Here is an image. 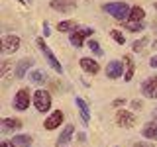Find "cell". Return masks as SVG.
<instances>
[{
    "label": "cell",
    "mask_w": 157,
    "mask_h": 147,
    "mask_svg": "<svg viewBox=\"0 0 157 147\" xmlns=\"http://www.w3.org/2000/svg\"><path fill=\"white\" fill-rule=\"evenodd\" d=\"M33 106L37 108V112H43V114H45L49 108H51V94H49L47 90H41V88L36 90L33 92Z\"/></svg>",
    "instance_id": "3957f363"
},
{
    "label": "cell",
    "mask_w": 157,
    "mask_h": 147,
    "mask_svg": "<svg viewBox=\"0 0 157 147\" xmlns=\"http://www.w3.org/2000/svg\"><path fill=\"white\" fill-rule=\"evenodd\" d=\"M36 43H37L39 51L43 53V57L47 59V63L51 65V69H53V71H55V73H59V75H63V67H61V63H59V59H57L55 55H53V51L49 49V45L45 43V39H43V37H37V39H36Z\"/></svg>",
    "instance_id": "7a4b0ae2"
},
{
    "label": "cell",
    "mask_w": 157,
    "mask_h": 147,
    "mask_svg": "<svg viewBox=\"0 0 157 147\" xmlns=\"http://www.w3.org/2000/svg\"><path fill=\"white\" fill-rule=\"evenodd\" d=\"M116 124L122 127H134L136 126V116L130 110H118L116 112Z\"/></svg>",
    "instance_id": "8992f818"
},
{
    "label": "cell",
    "mask_w": 157,
    "mask_h": 147,
    "mask_svg": "<svg viewBox=\"0 0 157 147\" xmlns=\"http://www.w3.org/2000/svg\"><path fill=\"white\" fill-rule=\"evenodd\" d=\"M73 134H75V127L73 126H65V130L61 131V135L57 137V147H63V145H67L69 141H71V137H73Z\"/></svg>",
    "instance_id": "9a60e30c"
},
{
    "label": "cell",
    "mask_w": 157,
    "mask_h": 147,
    "mask_svg": "<svg viewBox=\"0 0 157 147\" xmlns=\"http://www.w3.org/2000/svg\"><path fill=\"white\" fill-rule=\"evenodd\" d=\"M14 145L16 147H29L33 143V139H32V135H28V134H20V135H14Z\"/></svg>",
    "instance_id": "ac0fdd59"
},
{
    "label": "cell",
    "mask_w": 157,
    "mask_h": 147,
    "mask_svg": "<svg viewBox=\"0 0 157 147\" xmlns=\"http://www.w3.org/2000/svg\"><path fill=\"white\" fill-rule=\"evenodd\" d=\"M86 45H88V49H90V51H94L96 55H102V49H100V45H98V41H94V39H90V41H88Z\"/></svg>",
    "instance_id": "484cf974"
},
{
    "label": "cell",
    "mask_w": 157,
    "mask_h": 147,
    "mask_svg": "<svg viewBox=\"0 0 157 147\" xmlns=\"http://www.w3.org/2000/svg\"><path fill=\"white\" fill-rule=\"evenodd\" d=\"M110 36H112V39H114L116 43L124 45V41H126V39H124V33H122V32H118V29H112V32H110Z\"/></svg>",
    "instance_id": "d4e9b609"
},
{
    "label": "cell",
    "mask_w": 157,
    "mask_h": 147,
    "mask_svg": "<svg viewBox=\"0 0 157 147\" xmlns=\"http://www.w3.org/2000/svg\"><path fill=\"white\" fill-rule=\"evenodd\" d=\"M51 8L57 12H73L77 8L75 0H51Z\"/></svg>",
    "instance_id": "30bf717a"
},
{
    "label": "cell",
    "mask_w": 157,
    "mask_h": 147,
    "mask_svg": "<svg viewBox=\"0 0 157 147\" xmlns=\"http://www.w3.org/2000/svg\"><path fill=\"white\" fill-rule=\"evenodd\" d=\"M77 29V22L75 20H65V22L57 24V32H75Z\"/></svg>",
    "instance_id": "44dd1931"
},
{
    "label": "cell",
    "mask_w": 157,
    "mask_h": 147,
    "mask_svg": "<svg viewBox=\"0 0 157 147\" xmlns=\"http://www.w3.org/2000/svg\"><path fill=\"white\" fill-rule=\"evenodd\" d=\"M63 118H65V116H63V112H61V110H55V112H53V114L45 120V124H43V126H45V130L51 131V130H55V127H59V126L63 124Z\"/></svg>",
    "instance_id": "7c38bea8"
},
{
    "label": "cell",
    "mask_w": 157,
    "mask_h": 147,
    "mask_svg": "<svg viewBox=\"0 0 157 147\" xmlns=\"http://www.w3.org/2000/svg\"><path fill=\"white\" fill-rule=\"evenodd\" d=\"M78 65H81V69L85 73H88V75H96V73L100 71V65H98L96 59H92V57H82L81 61H78Z\"/></svg>",
    "instance_id": "ba28073f"
},
{
    "label": "cell",
    "mask_w": 157,
    "mask_h": 147,
    "mask_svg": "<svg viewBox=\"0 0 157 147\" xmlns=\"http://www.w3.org/2000/svg\"><path fill=\"white\" fill-rule=\"evenodd\" d=\"M43 33H45V37L49 36V33H51V32H49V26H47V24H45V26H43Z\"/></svg>",
    "instance_id": "4dcf8cb0"
},
{
    "label": "cell",
    "mask_w": 157,
    "mask_h": 147,
    "mask_svg": "<svg viewBox=\"0 0 157 147\" xmlns=\"http://www.w3.org/2000/svg\"><path fill=\"white\" fill-rule=\"evenodd\" d=\"M24 126V122L20 118H4L2 120V131H16Z\"/></svg>",
    "instance_id": "5bb4252c"
},
{
    "label": "cell",
    "mask_w": 157,
    "mask_h": 147,
    "mask_svg": "<svg viewBox=\"0 0 157 147\" xmlns=\"http://www.w3.org/2000/svg\"><path fill=\"white\" fill-rule=\"evenodd\" d=\"M155 120H157V114H155Z\"/></svg>",
    "instance_id": "e575fe53"
},
{
    "label": "cell",
    "mask_w": 157,
    "mask_h": 147,
    "mask_svg": "<svg viewBox=\"0 0 157 147\" xmlns=\"http://www.w3.org/2000/svg\"><path fill=\"white\" fill-rule=\"evenodd\" d=\"M124 65H126V75H124V81H132V77H134V71H136V67H134V61H132V57L130 55H126L124 57Z\"/></svg>",
    "instance_id": "ffe728a7"
},
{
    "label": "cell",
    "mask_w": 157,
    "mask_h": 147,
    "mask_svg": "<svg viewBox=\"0 0 157 147\" xmlns=\"http://www.w3.org/2000/svg\"><path fill=\"white\" fill-rule=\"evenodd\" d=\"M122 73H124V65H122L120 61L114 59V61L108 63V67H106V77L108 78H120Z\"/></svg>",
    "instance_id": "8fae6325"
},
{
    "label": "cell",
    "mask_w": 157,
    "mask_h": 147,
    "mask_svg": "<svg viewBox=\"0 0 157 147\" xmlns=\"http://www.w3.org/2000/svg\"><path fill=\"white\" fill-rule=\"evenodd\" d=\"M132 106H134V108H141V102L140 100H134V102H132Z\"/></svg>",
    "instance_id": "f546056e"
},
{
    "label": "cell",
    "mask_w": 157,
    "mask_h": 147,
    "mask_svg": "<svg viewBox=\"0 0 157 147\" xmlns=\"http://www.w3.org/2000/svg\"><path fill=\"white\" fill-rule=\"evenodd\" d=\"M124 28L128 32H144V22H132V20H126Z\"/></svg>",
    "instance_id": "603a6c76"
},
{
    "label": "cell",
    "mask_w": 157,
    "mask_h": 147,
    "mask_svg": "<svg viewBox=\"0 0 157 147\" xmlns=\"http://www.w3.org/2000/svg\"><path fill=\"white\" fill-rule=\"evenodd\" d=\"M29 81H32L33 85H43V82L47 81V75L43 71H32L29 73Z\"/></svg>",
    "instance_id": "7402d4cb"
},
{
    "label": "cell",
    "mask_w": 157,
    "mask_h": 147,
    "mask_svg": "<svg viewBox=\"0 0 157 147\" xmlns=\"http://www.w3.org/2000/svg\"><path fill=\"white\" fill-rule=\"evenodd\" d=\"M104 12H108L110 16H114L116 20H120V22H126L128 18H130V6H128L126 2H110V4H104L102 6Z\"/></svg>",
    "instance_id": "6da1fadb"
},
{
    "label": "cell",
    "mask_w": 157,
    "mask_h": 147,
    "mask_svg": "<svg viewBox=\"0 0 157 147\" xmlns=\"http://www.w3.org/2000/svg\"><path fill=\"white\" fill-rule=\"evenodd\" d=\"M0 147H16V145H14V141H2Z\"/></svg>",
    "instance_id": "f1b7e54d"
},
{
    "label": "cell",
    "mask_w": 157,
    "mask_h": 147,
    "mask_svg": "<svg viewBox=\"0 0 157 147\" xmlns=\"http://www.w3.org/2000/svg\"><path fill=\"white\" fill-rule=\"evenodd\" d=\"M29 100H33L29 88H20L16 92V96H14V108H16V110H26L29 106Z\"/></svg>",
    "instance_id": "5b68a950"
},
{
    "label": "cell",
    "mask_w": 157,
    "mask_h": 147,
    "mask_svg": "<svg viewBox=\"0 0 157 147\" xmlns=\"http://www.w3.org/2000/svg\"><path fill=\"white\" fill-rule=\"evenodd\" d=\"M134 147H153V145H151V143H141V141H136Z\"/></svg>",
    "instance_id": "83f0119b"
},
{
    "label": "cell",
    "mask_w": 157,
    "mask_h": 147,
    "mask_svg": "<svg viewBox=\"0 0 157 147\" xmlns=\"http://www.w3.org/2000/svg\"><path fill=\"white\" fill-rule=\"evenodd\" d=\"M149 67H153V69H157V55H153L149 59Z\"/></svg>",
    "instance_id": "4316f807"
},
{
    "label": "cell",
    "mask_w": 157,
    "mask_h": 147,
    "mask_svg": "<svg viewBox=\"0 0 157 147\" xmlns=\"http://www.w3.org/2000/svg\"><path fill=\"white\" fill-rule=\"evenodd\" d=\"M124 104V100H122V98H118V100H114V106H122Z\"/></svg>",
    "instance_id": "1f68e13d"
},
{
    "label": "cell",
    "mask_w": 157,
    "mask_h": 147,
    "mask_svg": "<svg viewBox=\"0 0 157 147\" xmlns=\"http://www.w3.org/2000/svg\"><path fill=\"white\" fill-rule=\"evenodd\" d=\"M141 134H144V137H147V139H157V122H149V124L144 126V130H141Z\"/></svg>",
    "instance_id": "e0dca14e"
},
{
    "label": "cell",
    "mask_w": 157,
    "mask_h": 147,
    "mask_svg": "<svg viewBox=\"0 0 157 147\" xmlns=\"http://www.w3.org/2000/svg\"><path fill=\"white\" fill-rule=\"evenodd\" d=\"M32 65H33V59L32 57H24L22 61H18V67H16V71H14V77H16V78H24L26 73H28V69Z\"/></svg>",
    "instance_id": "4fadbf2b"
},
{
    "label": "cell",
    "mask_w": 157,
    "mask_h": 147,
    "mask_svg": "<svg viewBox=\"0 0 157 147\" xmlns=\"http://www.w3.org/2000/svg\"><path fill=\"white\" fill-rule=\"evenodd\" d=\"M26 2H32V0H26Z\"/></svg>",
    "instance_id": "836d02e7"
},
{
    "label": "cell",
    "mask_w": 157,
    "mask_h": 147,
    "mask_svg": "<svg viewBox=\"0 0 157 147\" xmlns=\"http://www.w3.org/2000/svg\"><path fill=\"white\" fill-rule=\"evenodd\" d=\"M92 33H94V29L92 28H82V29H75V32H71V36H69V41L73 43L77 49L82 47V43H85L86 37H90Z\"/></svg>",
    "instance_id": "277c9868"
},
{
    "label": "cell",
    "mask_w": 157,
    "mask_h": 147,
    "mask_svg": "<svg viewBox=\"0 0 157 147\" xmlns=\"http://www.w3.org/2000/svg\"><path fill=\"white\" fill-rule=\"evenodd\" d=\"M75 104H77V108H78V112H81L82 122H85V124H88V120H90V108H88V104L82 100V98H77Z\"/></svg>",
    "instance_id": "2e32d148"
},
{
    "label": "cell",
    "mask_w": 157,
    "mask_h": 147,
    "mask_svg": "<svg viewBox=\"0 0 157 147\" xmlns=\"http://www.w3.org/2000/svg\"><path fill=\"white\" fill-rule=\"evenodd\" d=\"M147 41H149L147 37H141V39H137V41H134V43H132V49H134L136 53L144 51V49H145V45H147Z\"/></svg>",
    "instance_id": "cb8c5ba5"
},
{
    "label": "cell",
    "mask_w": 157,
    "mask_h": 147,
    "mask_svg": "<svg viewBox=\"0 0 157 147\" xmlns=\"http://www.w3.org/2000/svg\"><path fill=\"white\" fill-rule=\"evenodd\" d=\"M20 49V37L18 36H4L2 37V51L4 53H14Z\"/></svg>",
    "instance_id": "52a82bcc"
},
{
    "label": "cell",
    "mask_w": 157,
    "mask_h": 147,
    "mask_svg": "<svg viewBox=\"0 0 157 147\" xmlns=\"http://www.w3.org/2000/svg\"><path fill=\"white\" fill-rule=\"evenodd\" d=\"M144 18H145V10L141 6H134L130 10V18L128 20H132V22H144Z\"/></svg>",
    "instance_id": "d6986e66"
},
{
    "label": "cell",
    "mask_w": 157,
    "mask_h": 147,
    "mask_svg": "<svg viewBox=\"0 0 157 147\" xmlns=\"http://www.w3.org/2000/svg\"><path fill=\"white\" fill-rule=\"evenodd\" d=\"M141 92H144L147 98H157V75L147 78L144 85H141Z\"/></svg>",
    "instance_id": "9c48e42d"
},
{
    "label": "cell",
    "mask_w": 157,
    "mask_h": 147,
    "mask_svg": "<svg viewBox=\"0 0 157 147\" xmlns=\"http://www.w3.org/2000/svg\"><path fill=\"white\" fill-rule=\"evenodd\" d=\"M20 2H22V4H26V0H20Z\"/></svg>",
    "instance_id": "d6a6232c"
}]
</instances>
